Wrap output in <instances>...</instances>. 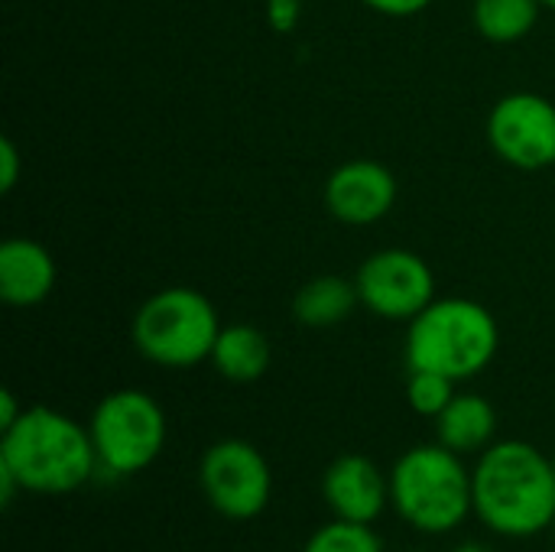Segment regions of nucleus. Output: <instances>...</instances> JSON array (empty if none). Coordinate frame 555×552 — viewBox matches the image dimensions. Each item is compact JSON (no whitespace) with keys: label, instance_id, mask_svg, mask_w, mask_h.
<instances>
[{"label":"nucleus","instance_id":"f257e3e1","mask_svg":"<svg viewBox=\"0 0 555 552\" xmlns=\"http://www.w3.org/2000/svg\"><path fill=\"white\" fill-rule=\"evenodd\" d=\"M475 521L501 540H533L553 530V455L524 439H498L472 465Z\"/></svg>","mask_w":555,"mask_h":552},{"label":"nucleus","instance_id":"f03ea898","mask_svg":"<svg viewBox=\"0 0 555 552\" xmlns=\"http://www.w3.org/2000/svg\"><path fill=\"white\" fill-rule=\"evenodd\" d=\"M0 465L20 482L23 495L62 498L94 482L98 455L88 426L55 407H26L0 433Z\"/></svg>","mask_w":555,"mask_h":552},{"label":"nucleus","instance_id":"7ed1b4c3","mask_svg":"<svg viewBox=\"0 0 555 552\" xmlns=\"http://www.w3.org/2000/svg\"><path fill=\"white\" fill-rule=\"evenodd\" d=\"M390 508L423 537H449L475 517L472 468L442 442L406 449L390 468Z\"/></svg>","mask_w":555,"mask_h":552},{"label":"nucleus","instance_id":"20e7f679","mask_svg":"<svg viewBox=\"0 0 555 552\" xmlns=\"http://www.w3.org/2000/svg\"><path fill=\"white\" fill-rule=\"evenodd\" d=\"M498 348L501 329L494 312L465 296L433 299L406 329V368L436 371L455 384L488 371Z\"/></svg>","mask_w":555,"mask_h":552},{"label":"nucleus","instance_id":"39448f33","mask_svg":"<svg viewBox=\"0 0 555 552\" xmlns=\"http://www.w3.org/2000/svg\"><path fill=\"white\" fill-rule=\"evenodd\" d=\"M221 322L211 299L192 286H166L153 293L133 316L130 335L137 351L169 371L211 361Z\"/></svg>","mask_w":555,"mask_h":552},{"label":"nucleus","instance_id":"423d86ee","mask_svg":"<svg viewBox=\"0 0 555 552\" xmlns=\"http://www.w3.org/2000/svg\"><path fill=\"white\" fill-rule=\"evenodd\" d=\"M98 455V472L107 478H130L146 472L166 449L169 423L156 397L124 387L98 400L88 420Z\"/></svg>","mask_w":555,"mask_h":552},{"label":"nucleus","instance_id":"0eeeda50","mask_svg":"<svg viewBox=\"0 0 555 552\" xmlns=\"http://www.w3.org/2000/svg\"><path fill=\"white\" fill-rule=\"evenodd\" d=\"M198 488L218 517L247 524L270 508L273 468L254 442L218 439L198 462Z\"/></svg>","mask_w":555,"mask_h":552},{"label":"nucleus","instance_id":"6e6552de","mask_svg":"<svg viewBox=\"0 0 555 552\" xmlns=\"http://www.w3.org/2000/svg\"><path fill=\"white\" fill-rule=\"evenodd\" d=\"M361 306L390 322H413L433 299H436V277L433 267L403 247H387L371 254L358 277Z\"/></svg>","mask_w":555,"mask_h":552},{"label":"nucleus","instance_id":"1a4fd4ad","mask_svg":"<svg viewBox=\"0 0 555 552\" xmlns=\"http://www.w3.org/2000/svg\"><path fill=\"white\" fill-rule=\"evenodd\" d=\"M488 143L514 169L537 172L555 163V104L537 91L504 94L488 114Z\"/></svg>","mask_w":555,"mask_h":552},{"label":"nucleus","instance_id":"9d476101","mask_svg":"<svg viewBox=\"0 0 555 552\" xmlns=\"http://www.w3.org/2000/svg\"><path fill=\"white\" fill-rule=\"evenodd\" d=\"M397 205V176L377 159H348L325 182V208L341 224H377Z\"/></svg>","mask_w":555,"mask_h":552},{"label":"nucleus","instance_id":"9b49d317","mask_svg":"<svg viewBox=\"0 0 555 552\" xmlns=\"http://www.w3.org/2000/svg\"><path fill=\"white\" fill-rule=\"evenodd\" d=\"M322 501L338 521L377 524L390 508V475L361 452L338 455L322 475Z\"/></svg>","mask_w":555,"mask_h":552},{"label":"nucleus","instance_id":"f8f14e48","mask_svg":"<svg viewBox=\"0 0 555 552\" xmlns=\"http://www.w3.org/2000/svg\"><path fill=\"white\" fill-rule=\"evenodd\" d=\"M55 257L33 238H7L0 244V296L7 306L29 309L55 290Z\"/></svg>","mask_w":555,"mask_h":552},{"label":"nucleus","instance_id":"ddd939ff","mask_svg":"<svg viewBox=\"0 0 555 552\" xmlns=\"http://www.w3.org/2000/svg\"><path fill=\"white\" fill-rule=\"evenodd\" d=\"M436 423V442L459 455H481L498 439V410L481 394H455L452 403L433 420Z\"/></svg>","mask_w":555,"mask_h":552},{"label":"nucleus","instance_id":"4468645a","mask_svg":"<svg viewBox=\"0 0 555 552\" xmlns=\"http://www.w3.org/2000/svg\"><path fill=\"white\" fill-rule=\"evenodd\" d=\"M211 364L231 384H254L270 368V342L257 325L247 322L221 325L211 351Z\"/></svg>","mask_w":555,"mask_h":552},{"label":"nucleus","instance_id":"2eb2a0df","mask_svg":"<svg viewBox=\"0 0 555 552\" xmlns=\"http://www.w3.org/2000/svg\"><path fill=\"white\" fill-rule=\"evenodd\" d=\"M358 283L345 277H315L293 296V316L306 329H332L358 309Z\"/></svg>","mask_w":555,"mask_h":552},{"label":"nucleus","instance_id":"dca6fc26","mask_svg":"<svg viewBox=\"0 0 555 552\" xmlns=\"http://www.w3.org/2000/svg\"><path fill=\"white\" fill-rule=\"evenodd\" d=\"M543 0H475L472 20L488 42H520L533 33Z\"/></svg>","mask_w":555,"mask_h":552},{"label":"nucleus","instance_id":"f3484780","mask_svg":"<svg viewBox=\"0 0 555 552\" xmlns=\"http://www.w3.org/2000/svg\"><path fill=\"white\" fill-rule=\"evenodd\" d=\"M302 552H384V540L374 524H351L332 517L302 543Z\"/></svg>","mask_w":555,"mask_h":552},{"label":"nucleus","instance_id":"a211bd4d","mask_svg":"<svg viewBox=\"0 0 555 552\" xmlns=\"http://www.w3.org/2000/svg\"><path fill=\"white\" fill-rule=\"evenodd\" d=\"M455 381L446 377V374H436V371H410V381H406V403L413 413L426 416V420H436L455 397Z\"/></svg>","mask_w":555,"mask_h":552},{"label":"nucleus","instance_id":"6ab92c4d","mask_svg":"<svg viewBox=\"0 0 555 552\" xmlns=\"http://www.w3.org/2000/svg\"><path fill=\"white\" fill-rule=\"evenodd\" d=\"M267 20L276 33H293L302 20V0H267Z\"/></svg>","mask_w":555,"mask_h":552},{"label":"nucleus","instance_id":"aec40b11","mask_svg":"<svg viewBox=\"0 0 555 552\" xmlns=\"http://www.w3.org/2000/svg\"><path fill=\"white\" fill-rule=\"evenodd\" d=\"M20 182V150L10 137L0 140V192H13Z\"/></svg>","mask_w":555,"mask_h":552},{"label":"nucleus","instance_id":"412c9836","mask_svg":"<svg viewBox=\"0 0 555 552\" xmlns=\"http://www.w3.org/2000/svg\"><path fill=\"white\" fill-rule=\"evenodd\" d=\"M364 7L384 13V16H416L423 13L433 0H361Z\"/></svg>","mask_w":555,"mask_h":552},{"label":"nucleus","instance_id":"4be33fe9","mask_svg":"<svg viewBox=\"0 0 555 552\" xmlns=\"http://www.w3.org/2000/svg\"><path fill=\"white\" fill-rule=\"evenodd\" d=\"M23 410H26V407H20L16 397H13L10 390H3V394H0V433L10 429V426L23 416Z\"/></svg>","mask_w":555,"mask_h":552},{"label":"nucleus","instance_id":"5701e85b","mask_svg":"<svg viewBox=\"0 0 555 552\" xmlns=\"http://www.w3.org/2000/svg\"><path fill=\"white\" fill-rule=\"evenodd\" d=\"M452 552H498L491 543L485 540H462L459 547H452Z\"/></svg>","mask_w":555,"mask_h":552},{"label":"nucleus","instance_id":"b1692460","mask_svg":"<svg viewBox=\"0 0 555 552\" xmlns=\"http://www.w3.org/2000/svg\"><path fill=\"white\" fill-rule=\"evenodd\" d=\"M543 7H546V10H555V0H543Z\"/></svg>","mask_w":555,"mask_h":552},{"label":"nucleus","instance_id":"393cba45","mask_svg":"<svg viewBox=\"0 0 555 552\" xmlns=\"http://www.w3.org/2000/svg\"><path fill=\"white\" fill-rule=\"evenodd\" d=\"M553 468H555V455H553Z\"/></svg>","mask_w":555,"mask_h":552},{"label":"nucleus","instance_id":"a878e982","mask_svg":"<svg viewBox=\"0 0 555 552\" xmlns=\"http://www.w3.org/2000/svg\"><path fill=\"white\" fill-rule=\"evenodd\" d=\"M553 534H555V521H553Z\"/></svg>","mask_w":555,"mask_h":552}]
</instances>
